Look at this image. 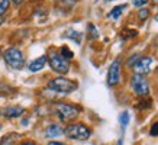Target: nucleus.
Instances as JSON below:
<instances>
[{"label":"nucleus","instance_id":"19","mask_svg":"<svg viewBox=\"0 0 158 145\" xmlns=\"http://www.w3.org/2000/svg\"><path fill=\"white\" fill-rule=\"evenodd\" d=\"M149 135L151 136H158V122H155V123L151 126V129H149Z\"/></svg>","mask_w":158,"mask_h":145},{"label":"nucleus","instance_id":"3","mask_svg":"<svg viewBox=\"0 0 158 145\" xmlns=\"http://www.w3.org/2000/svg\"><path fill=\"white\" fill-rule=\"evenodd\" d=\"M64 134L70 138V139H78V141H86L90 138L91 130L83 123H71L67 126V129H64Z\"/></svg>","mask_w":158,"mask_h":145},{"label":"nucleus","instance_id":"1","mask_svg":"<svg viewBox=\"0 0 158 145\" xmlns=\"http://www.w3.org/2000/svg\"><path fill=\"white\" fill-rule=\"evenodd\" d=\"M77 87H78V84L74 80H70V78H65V77L52 78L48 83V89H51L52 92H57V93H71L76 90Z\"/></svg>","mask_w":158,"mask_h":145},{"label":"nucleus","instance_id":"13","mask_svg":"<svg viewBox=\"0 0 158 145\" xmlns=\"http://www.w3.org/2000/svg\"><path fill=\"white\" fill-rule=\"evenodd\" d=\"M19 138V135L18 134H12V135H7V136H5L3 138V141H2V144L0 145H12L15 142V141Z\"/></svg>","mask_w":158,"mask_h":145},{"label":"nucleus","instance_id":"4","mask_svg":"<svg viewBox=\"0 0 158 145\" xmlns=\"http://www.w3.org/2000/svg\"><path fill=\"white\" fill-rule=\"evenodd\" d=\"M48 60H49V65H51V68H52L55 72H60V74H67L68 72V70H70V63H68V60H65L60 52L51 51Z\"/></svg>","mask_w":158,"mask_h":145},{"label":"nucleus","instance_id":"15","mask_svg":"<svg viewBox=\"0 0 158 145\" xmlns=\"http://www.w3.org/2000/svg\"><path fill=\"white\" fill-rule=\"evenodd\" d=\"M9 6H10L9 0H0V18L6 13V10L9 9Z\"/></svg>","mask_w":158,"mask_h":145},{"label":"nucleus","instance_id":"25","mask_svg":"<svg viewBox=\"0 0 158 145\" xmlns=\"http://www.w3.org/2000/svg\"><path fill=\"white\" fill-rule=\"evenodd\" d=\"M155 20H157V22H158V14H157V16H155Z\"/></svg>","mask_w":158,"mask_h":145},{"label":"nucleus","instance_id":"17","mask_svg":"<svg viewBox=\"0 0 158 145\" xmlns=\"http://www.w3.org/2000/svg\"><path fill=\"white\" fill-rule=\"evenodd\" d=\"M138 16H139V19H141V20L147 19V18L149 16V10L148 9H141V10H139V13H138Z\"/></svg>","mask_w":158,"mask_h":145},{"label":"nucleus","instance_id":"10","mask_svg":"<svg viewBox=\"0 0 158 145\" xmlns=\"http://www.w3.org/2000/svg\"><path fill=\"white\" fill-rule=\"evenodd\" d=\"M45 64H47V57H45V55H42V57L36 58V60H34L32 63L29 64V70H31L32 72L41 71V70L45 67Z\"/></svg>","mask_w":158,"mask_h":145},{"label":"nucleus","instance_id":"14","mask_svg":"<svg viewBox=\"0 0 158 145\" xmlns=\"http://www.w3.org/2000/svg\"><path fill=\"white\" fill-rule=\"evenodd\" d=\"M119 121H120V125H122V128H126L128 126V123H129V113L128 112H122L119 116Z\"/></svg>","mask_w":158,"mask_h":145},{"label":"nucleus","instance_id":"24","mask_svg":"<svg viewBox=\"0 0 158 145\" xmlns=\"http://www.w3.org/2000/svg\"><path fill=\"white\" fill-rule=\"evenodd\" d=\"M22 145H36L35 142H25V144H22Z\"/></svg>","mask_w":158,"mask_h":145},{"label":"nucleus","instance_id":"23","mask_svg":"<svg viewBox=\"0 0 158 145\" xmlns=\"http://www.w3.org/2000/svg\"><path fill=\"white\" fill-rule=\"evenodd\" d=\"M10 2V0H9ZM12 2H13V3H16V5H20V3H23L25 0H12Z\"/></svg>","mask_w":158,"mask_h":145},{"label":"nucleus","instance_id":"12","mask_svg":"<svg viewBox=\"0 0 158 145\" xmlns=\"http://www.w3.org/2000/svg\"><path fill=\"white\" fill-rule=\"evenodd\" d=\"M126 9V5H119L116 6V7H113V10L109 13V18H112V19H118L120 14H122V12Z\"/></svg>","mask_w":158,"mask_h":145},{"label":"nucleus","instance_id":"6","mask_svg":"<svg viewBox=\"0 0 158 145\" xmlns=\"http://www.w3.org/2000/svg\"><path fill=\"white\" fill-rule=\"evenodd\" d=\"M131 84H132L134 92L136 93L138 96H141V97L148 96L149 84H148V81H147V78H145L144 76H139V74L132 76V81H131Z\"/></svg>","mask_w":158,"mask_h":145},{"label":"nucleus","instance_id":"31","mask_svg":"<svg viewBox=\"0 0 158 145\" xmlns=\"http://www.w3.org/2000/svg\"><path fill=\"white\" fill-rule=\"evenodd\" d=\"M157 71H158V68H157Z\"/></svg>","mask_w":158,"mask_h":145},{"label":"nucleus","instance_id":"11","mask_svg":"<svg viewBox=\"0 0 158 145\" xmlns=\"http://www.w3.org/2000/svg\"><path fill=\"white\" fill-rule=\"evenodd\" d=\"M64 134V129H62L60 125H49L48 128H47V130H45V136L47 138H57V136L62 135Z\"/></svg>","mask_w":158,"mask_h":145},{"label":"nucleus","instance_id":"18","mask_svg":"<svg viewBox=\"0 0 158 145\" xmlns=\"http://www.w3.org/2000/svg\"><path fill=\"white\" fill-rule=\"evenodd\" d=\"M67 36H70V38H73V39H76L77 44H78V42H80V36H81V34H78V32H74V31H70Z\"/></svg>","mask_w":158,"mask_h":145},{"label":"nucleus","instance_id":"29","mask_svg":"<svg viewBox=\"0 0 158 145\" xmlns=\"http://www.w3.org/2000/svg\"><path fill=\"white\" fill-rule=\"evenodd\" d=\"M0 115H2V110H0Z\"/></svg>","mask_w":158,"mask_h":145},{"label":"nucleus","instance_id":"7","mask_svg":"<svg viewBox=\"0 0 158 145\" xmlns=\"http://www.w3.org/2000/svg\"><path fill=\"white\" fill-rule=\"evenodd\" d=\"M120 80V61L115 60L110 64L109 71H107V84L109 86H116Z\"/></svg>","mask_w":158,"mask_h":145},{"label":"nucleus","instance_id":"27","mask_svg":"<svg viewBox=\"0 0 158 145\" xmlns=\"http://www.w3.org/2000/svg\"><path fill=\"white\" fill-rule=\"evenodd\" d=\"M152 2H154V3H158V0H152Z\"/></svg>","mask_w":158,"mask_h":145},{"label":"nucleus","instance_id":"16","mask_svg":"<svg viewBox=\"0 0 158 145\" xmlns=\"http://www.w3.org/2000/svg\"><path fill=\"white\" fill-rule=\"evenodd\" d=\"M60 54H61V55L65 58V60H71L73 55H74V54H73V51H70L67 47H62L61 51H60Z\"/></svg>","mask_w":158,"mask_h":145},{"label":"nucleus","instance_id":"26","mask_svg":"<svg viewBox=\"0 0 158 145\" xmlns=\"http://www.w3.org/2000/svg\"><path fill=\"white\" fill-rule=\"evenodd\" d=\"M2 22H3V19H2V18H0V25H2Z\"/></svg>","mask_w":158,"mask_h":145},{"label":"nucleus","instance_id":"21","mask_svg":"<svg viewBox=\"0 0 158 145\" xmlns=\"http://www.w3.org/2000/svg\"><path fill=\"white\" fill-rule=\"evenodd\" d=\"M138 60H139L138 55H132V58L129 60V63H128V65H132V63H134V65H135V63H136Z\"/></svg>","mask_w":158,"mask_h":145},{"label":"nucleus","instance_id":"20","mask_svg":"<svg viewBox=\"0 0 158 145\" xmlns=\"http://www.w3.org/2000/svg\"><path fill=\"white\" fill-rule=\"evenodd\" d=\"M148 3V0H132V5L136 6V7H141V6H144Z\"/></svg>","mask_w":158,"mask_h":145},{"label":"nucleus","instance_id":"5","mask_svg":"<svg viewBox=\"0 0 158 145\" xmlns=\"http://www.w3.org/2000/svg\"><path fill=\"white\" fill-rule=\"evenodd\" d=\"M55 112H57L58 118L64 122H68V121H73L76 119L78 116V112L80 109L73 105H67V103H58L57 107H55Z\"/></svg>","mask_w":158,"mask_h":145},{"label":"nucleus","instance_id":"9","mask_svg":"<svg viewBox=\"0 0 158 145\" xmlns=\"http://www.w3.org/2000/svg\"><path fill=\"white\" fill-rule=\"evenodd\" d=\"M25 113V109L22 106H7L3 110V115L7 118V119H13V118H19Z\"/></svg>","mask_w":158,"mask_h":145},{"label":"nucleus","instance_id":"22","mask_svg":"<svg viewBox=\"0 0 158 145\" xmlns=\"http://www.w3.org/2000/svg\"><path fill=\"white\" fill-rule=\"evenodd\" d=\"M47 145H65V144H62V142H58V141H51V142H48Z\"/></svg>","mask_w":158,"mask_h":145},{"label":"nucleus","instance_id":"30","mask_svg":"<svg viewBox=\"0 0 158 145\" xmlns=\"http://www.w3.org/2000/svg\"><path fill=\"white\" fill-rule=\"evenodd\" d=\"M106 2H110V0H106Z\"/></svg>","mask_w":158,"mask_h":145},{"label":"nucleus","instance_id":"2","mask_svg":"<svg viewBox=\"0 0 158 145\" xmlns=\"http://www.w3.org/2000/svg\"><path fill=\"white\" fill-rule=\"evenodd\" d=\"M3 58H5V63L9 65L10 68L13 70H22L25 67V58L23 54L20 52L18 48H9L6 49L5 54H3Z\"/></svg>","mask_w":158,"mask_h":145},{"label":"nucleus","instance_id":"8","mask_svg":"<svg viewBox=\"0 0 158 145\" xmlns=\"http://www.w3.org/2000/svg\"><path fill=\"white\" fill-rule=\"evenodd\" d=\"M151 63H152V60L149 57H144V58H139L138 61L135 63L134 65V70L136 74L139 76H145V74H148L149 72V67H151Z\"/></svg>","mask_w":158,"mask_h":145},{"label":"nucleus","instance_id":"28","mask_svg":"<svg viewBox=\"0 0 158 145\" xmlns=\"http://www.w3.org/2000/svg\"><path fill=\"white\" fill-rule=\"evenodd\" d=\"M0 55H2V48H0Z\"/></svg>","mask_w":158,"mask_h":145}]
</instances>
